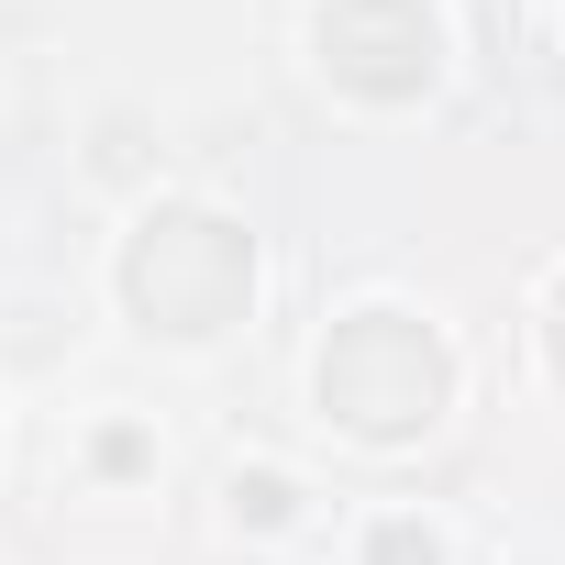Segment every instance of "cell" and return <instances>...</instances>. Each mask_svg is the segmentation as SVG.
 I'll return each instance as SVG.
<instances>
[{
	"label": "cell",
	"instance_id": "obj_1",
	"mask_svg": "<svg viewBox=\"0 0 565 565\" xmlns=\"http://www.w3.org/2000/svg\"><path fill=\"white\" fill-rule=\"evenodd\" d=\"M377 565H433V532L422 521H377Z\"/></svg>",
	"mask_w": 565,
	"mask_h": 565
},
{
	"label": "cell",
	"instance_id": "obj_2",
	"mask_svg": "<svg viewBox=\"0 0 565 565\" xmlns=\"http://www.w3.org/2000/svg\"><path fill=\"white\" fill-rule=\"evenodd\" d=\"M233 510H255V521H289V477H233Z\"/></svg>",
	"mask_w": 565,
	"mask_h": 565
}]
</instances>
